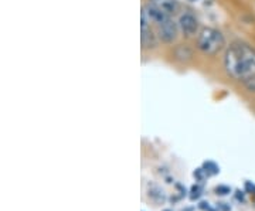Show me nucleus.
<instances>
[{"label": "nucleus", "instance_id": "obj_1", "mask_svg": "<svg viewBox=\"0 0 255 211\" xmlns=\"http://www.w3.org/2000/svg\"><path fill=\"white\" fill-rule=\"evenodd\" d=\"M224 68L230 78L248 83L255 80V48L244 41H236L224 55Z\"/></svg>", "mask_w": 255, "mask_h": 211}, {"label": "nucleus", "instance_id": "obj_2", "mask_svg": "<svg viewBox=\"0 0 255 211\" xmlns=\"http://www.w3.org/2000/svg\"><path fill=\"white\" fill-rule=\"evenodd\" d=\"M196 46L204 55L214 57L217 55L226 46V38L223 33L213 27L201 28L200 33L197 34Z\"/></svg>", "mask_w": 255, "mask_h": 211}, {"label": "nucleus", "instance_id": "obj_3", "mask_svg": "<svg viewBox=\"0 0 255 211\" xmlns=\"http://www.w3.org/2000/svg\"><path fill=\"white\" fill-rule=\"evenodd\" d=\"M140 43L143 50H153L157 47V36L152 28V24H149L143 16H140Z\"/></svg>", "mask_w": 255, "mask_h": 211}, {"label": "nucleus", "instance_id": "obj_4", "mask_svg": "<svg viewBox=\"0 0 255 211\" xmlns=\"http://www.w3.org/2000/svg\"><path fill=\"white\" fill-rule=\"evenodd\" d=\"M179 27L186 37L196 36L199 31V20L190 11H184L179 17Z\"/></svg>", "mask_w": 255, "mask_h": 211}, {"label": "nucleus", "instance_id": "obj_5", "mask_svg": "<svg viewBox=\"0 0 255 211\" xmlns=\"http://www.w3.org/2000/svg\"><path fill=\"white\" fill-rule=\"evenodd\" d=\"M177 30H179L177 24L170 18L167 23H164L163 26H160V27L157 28V34H159V38L163 43L170 44V43H173L174 40H176V37H177Z\"/></svg>", "mask_w": 255, "mask_h": 211}, {"label": "nucleus", "instance_id": "obj_6", "mask_svg": "<svg viewBox=\"0 0 255 211\" xmlns=\"http://www.w3.org/2000/svg\"><path fill=\"white\" fill-rule=\"evenodd\" d=\"M149 3L155 4L157 9H160L169 16H174L179 11L177 0H149Z\"/></svg>", "mask_w": 255, "mask_h": 211}, {"label": "nucleus", "instance_id": "obj_7", "mask_svg": "<svg viewBox=\"0 0 255 211\" xmlns=\"http://www.w3.org/2000/svg\"><path fill=\"white\" fill-rule=\"evenodd\" d=\"M203 169L206 170V173L207 175H217L220 172L219 166L216 165V163H213V162H206L204 165H203Z\"/></svg>", "mask_w": 255, "mask_h": 211}, {"label": "nucleus", "instance_id": "obj_8", "mask_svg": "<svg viewBox=\"0 0 255 211\" xmlns=\"http://www.w3.org/2000/svg\"><path fill=\"white\" fill-rule=\"evenodd\" d=\"M206 176H209V175L206 173V170H204V169H199V170H196V172H194V177H196L197 180H200V182H203V180L206 179Z\"/></svg>", "mask_w": 255, "mask_h": 211}, {"label": "nucleus", "instance_id": "obj_9", "mask_svg": "<svg viewBox=\"0 0 255 211\" xmlns=\"http://www.w3.org/2000/svg\"><path fill=\"white\" fill-rule=\"evenodd\" d=\"M216 192H217V194H220V196H226V194H228L231 192V189H230L228 186H219V187H216Z\"/></svg>", "mask_w": 255, "mask_h": 211}, {"label": "nucleus", "instance_id": "obj_10", "mask_svg": "<svg viewBox=\"0 0 255 211\" xmlns=\"http://www.w3.org/2000/svg\"><path fill=\"white\" fill-rule=\"evenodd\" d=\"M191 199L194 200V199H199L200 197V194H201V187L200 186H194L193 189H191Z\"/></svg>", "mask_w": 255, "mask_h": 211}]
</instances>
